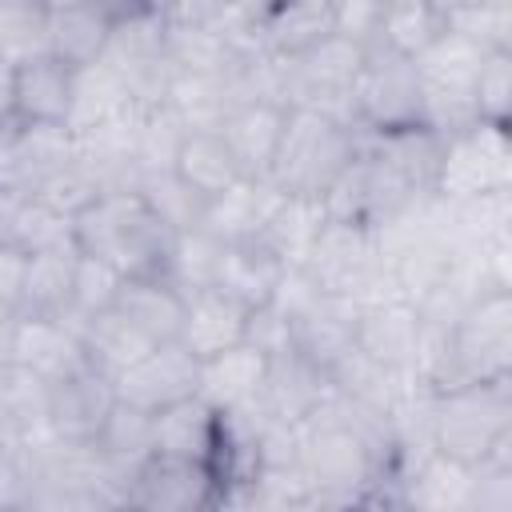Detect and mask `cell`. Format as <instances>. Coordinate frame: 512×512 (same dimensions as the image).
<instances>
[{"mask_svg": "<svg viewBox=\"0 0 512 512\" xmlns=\"http://www.w3.org/2000/svg\"><path fill=\"white\" fill-rule=\"evenodd\" d=\"M296 464L308 476L312 508H372L388 452L352 420L336 392L296 424Z\"/></svg>", "mask_w": 512, "mask_h": 512, "instance_id": "obj_1", "label": "cell"}, {"mask_svg": "<svg viewBox=\"0 0 512 512\" xmlns=\"http://www.w3.org/2000/svg\"><path fill=\"white\" fill-rule=\"evenodd\" d=\"M416 380L432 392L452 384L512 380V288L476 296L448 332H424Z\"/></svg>", "mask_w": 512, "mask_h": 512, "instance_id": "obj_2", "label": "cell"}, {"mask_svg": "<svg viewBox=\"0 0 512 512\" xmlns=\"http://www.w3.org/2000/svg\"><path fill=\"white\" fill-rule=\"evenodd\" d=\"M72 244L112 264L120 276H160L172 232L148 212L136 188H124L100 192L72 216Z\"/></svg>", "mask_w": 512, "mask_h": 512, "instance_id": "obj_3", "label": "cell"}, {"mask_svg": "<svg viewBox=\"0 0 512 512\" xmlns=\"http://www.w3.org/2000/svg\"><path fill=\"white\" fill-rule=\"evenodd\" d=\"M28 456V512H96L124 508L128 484L108 468L92 440L44 436L24 448Z\"/></svg>", "mask_w": 512, "mask_h": 512, "instance_id": "obj_4", "label": "cell"}, {"mask_svg": "<svg viewBox=\"0 0 512 512\" xmlns=\"http://www.w3.org/2000/svg\"><path fill=\"white\" fill-rule=\"evenodd\" d=\"M360 140L364 132L348 120L324 116L316 108H288L268 180L284 196H308L324 204L328 188L340 180V172L360 152Z\"/></svg>", "mask_w": 512, "mask_h": 512, "instance_id": "obj_5", "label": "cell"}, {"mask_svg": "<svg viewBox=\"0 0 512 512\" xmlns=\"http://www.w3.org/2000/svg\"><path fill=\"white\" fill-rule=\"evenodd\" d=\"M428 444L432 452L460 460L468 468L508 448L512 444V380L452 384L432 392Z\"/></svg>", "mask_w": 512, "mask_h": 512, "instance_id": "obj_6", "label": "cell"}, {"mask_svg": "<svg viewBox=\"0 0 512 512\" xmlns=\"http://www.w3.org/2000/svg\"><path fill=\"white\" fill-rule=\"evenodd\" d=\"M300 268L312 276V284L320 292L344 296L356 308L396 296L376 232L364 228V224L328 216V212H324V224H320V232H316Z\"/></svg>", "mask_w": 512, "mask_h": 512, "instance_id": "obj_7", "label": "cell"}, {"mask_svg": "<svg viewBox=\"0 0 512 512\" xmlns=\"http://www.w3.org/2000/svg\"><path fill=\"white\" fill-rule=\"evenodd\" d=\"M488 48L456 36V32H440L420 56H416V76H420V124H428L440 136L464 132L468 124H476V72Z\"/></svg>", "mask_w": 512, "mask_h": 512, "instance_id": "obj_8", "label": "cell"}, {"mask_svg": "<svg viewBox=\"0 0 512 512\" xmlns=\"http://www.w3.org/2000/svg\"><path fill=\"white\" fill-rule=\"evenodd\" d=\"M364 52H368V44L340 36V32H328L324 40L308 44L296 56H280L284 60V104L288 108H316L324 116L356 124L352 88H356Z\"/></svg>", "mask_w": 512, "mask_h": 512, "instance_id": "obj_9", "label": "cell"}, {"mask_svg": "<svg viewBox=\"0 0 512 512\" xmlns=\"http://www.w3.org/2000/svg\"><path fill=\"white\" fill-rule=\"evenodd\" d=\"M100 60L124 80V88L140 108L164 104V92L176 72L168 60V24L152 4H132L116 12L112 36Z\"/></svg>", "mask_w": 512, "mask_h": 512, "instance_id": "obj_10", "label": "cell"}, {"mask_svg": "<svg viewBox=\"0 0 512 512\" xmlns=\"http://www.w3.org/2000/svg\"><path fill=\"white\" fill-rule=\"evenodd\" d=\"M436 196L464 200L484 192H512V136L508 124L476 120L464 132L444 136L440 168H436Z\"/></svg>", "mask_w": 512, "mask_h": 512, "instance_id": "obj_11", "label": "cell"}, {"mask_svg": "<svg viewBox=\"0 0 512 512\" xmlns=\"http://www.w3.org/2000/svg\"><path fill=\"white\" fill-rule=\"evenodd\" d=\"M352 112H356L360 132H388V128L416 124L420 120L416 60H408L384 44H368L356 88H352Z\"/></svg>", "mask_w": 512, "mask_h": 512, "instance_id": "obj_12", "label": "cell"}, {"mask_svg": "<svg viewBox=\"0 0 512 512\" xmlns=\"http://www.w3.org/2000/svg\"><path fill=\"white\" fill-rule=\"evenodd\" d=\"M416 196H424L420 188H412L400 172H392L376 152L364 148L360 140V152L352 156V164L340 172V180L328 188L324 196V212L328 216H340V220H352V224H364V228H380L384 220H392L400 208H408Z\"/></svg>", "mask_w": 512, "mask_h": 512, "instance_id": "obj_13", "label": "cell"}, {"mask_svg": "<svg viewBox=\"0 0 512 512\" xmlns=\"http://www.w3.org/2000/svg\"><path fill=\"white\" fill-rule=\"evenodd\" d=\"M132 512H216L220 508V480L200 460L180 456H152L128 480Z\"/></svg>", "mask_w": 512, "mask_h": 512, "instance_id": "obj_14", "label": "cell"}, {"mask_svg": "<svg viewBox=\"0 0 512 512\" xmlns=\"http://www.w3.org/2000/svg\"><path fill=\"white\" fill-rule=\"evenodd\" d=\"M196 388H200V360L180 340L148 348L132 368H124L116 376V396L144 412L180 404V400L196 396Z\"/></svg>", "mask_w": 512, "mask_h": 512, "instance_id": "obj_15", "label": "cell"}, {"mask_svg": "<svg viewBox=\"0 0 512 512\" xmlns=\"http://www.w3.org/2000/svg\"><path fill=\"white\" fill-rule=\"evenodd\" d=\"M116 404V380L92 364L48 384V432L60 440H96Z\"/></svg>", "mask_w": 512, "mask_h": 512, "instance_id": "obj_16", "label": "cell"}, {"mask_svg": "<svg viewBox=\"0 0 512 512\" xmlns=\"http://www.w3.org/2000/svg\"><path fill=\"white\" fill-rule=\"evenodd\" d=\"M420 316L408 300L388 296L376 304H364L356 312V348L376 360L380 368L396 372V376H416V356H420Z\"/></svg>", "mask_w": 512, "mask_h": 512, "instance_id": "obj_17", "label": "cell"}, {"mask_svg": "<svg viewBox=\"0 0 512 512\" xmlns=\"http://www.w3.org/2000/svg\"><path fill=\"white\" fill-rule=\"evenodd\" d=\"M12 364L36 372L44 384L76 372L80 364H88L84 340H80V324L72 316L20 312L16 316V332H12Z\"/></svg>", "mask_w": 512, "mask_h": 512, "instance_id": "obj_18", "label": "cell"}, {"mask_svg": "<svg viewBox=\"0 0 512 512\" xmlns=\"http://www.w3.org/2000/svg\"><path fill=\"white\" fill-rule=\"evenodd\" d=\"M328 392H332L328 372L316 368L308 356H300L292 348V352H280V356L268 360L264 380H260V392H256V408L268 412L272 420L300 424L312 408L324 404Z\"/></svg>", "mask_w": 512, "mask_h": 512, "instance_id": "obj_19", "label": "cell"}, {"mask_svg": "<svg viewBox=\"0 0 512 512\" xmlns=\"http://www.w3.org/2000/svg\"><path fill=\"white\" fill-rule=\"evenodd\" d=\"M288 120V104L280 100H252V104H236L228 108V116L220 120V140L228 144L240 176H268L272 156L280 148V132Z\"/></svg>", "mask_w": 512, "mask_h": 512, "instance_id": "obj_20", "label": "cell"}, {"mask_svg": "<svg viewBox=\"0 0 512 512\" xmlns=\"http://www.w3.org/2000/svg\"><path fill=\"white\" fill-rule=\"evenodd\" d=\"M72 100V68L52 52L28 56L12 64V104L16 124H60L68 128Z\"/></svg>", "mask_w": 512, "mask_h": 512, "instance_id": "obj_21", "label": "cell"}, {"mask_svg": "<svg viewBox=\"0 0 512 512\" xmlns=\"http://www.w3.org/2000/svg\"><path fill=\"white\" fill-rule=\"evenodd\" d=\"M244 320H248V304L232 300L220 288H200L184 296V320H180V344L196 356H220L236 344H244Z\"/></svg>", "mask_w": 512, "mask_h": 512, "instance_id": "obj_22", "label": "cell"}, {"mask_svg": "<svg viewBox=\"0 0 512 512\" xmlns=\"http://www.w3.org/2000/svg\"><path fill=\"white\" fill-rule=\"evenodd\" d=\"M356 304L332 292H320L304 312L292 316V348L316 368H332L356 344Z\"/></svg>", "mask_w": 512, "mask_h": 512, "instance_id": "obj_23", "label": "cell"}, {"mask_svg": "<svg viewBox=\"0 0 512 512\" xmlns=\"http://www.w3.org/2000/svg\"><path fill=\"white\" fill-rule=\"evenodd\" d=\"M280 200H284V192L268 176H260V180L244 176V180H236L232 188H224L220 196L208 200L204 228L216 240H224V244H232V240H256L268 228V220H272V212H276Z\"/></svg>", "mask_w": 512, "mask_h": 512, "instance_id": "obj_24", "label": "cell"}, {"mask_svg": "<svg viewBox=\"0 0 512 512\" xmlns=\"http://www.w3.org/2000/svg\"><path fill=\"white\" fill-rule=\"evenodd\" d=\"M284 272H288V264H284L260 236H256V240H232V244H224V252H220L212 288H220V292H228L232 300L256 308V304L272 300V292H276V284H280Z\"/></svg>", "mask_w": 512, "mask_h": 512, "instance_id": "obj_25", "label": "cell"}, {"mask_svg": "<svg viewBox=\"0 0 512 512\" xmlns=\"http://www.w3.org/2000/svg\"><path fill=\"white\" fill-rule=\"evenodd\" d=\"M328 32H336L328 0H268L264 16L256 20L252 44H260L272 56H296Z\"/></svg>", "mask_w": 512, "mask_h": 512, "instance_id": "obj_26", "label": "cell"}, {"mask_svg": "<svg viewBox=\"0 0 512 512\" xmlns=\"http://www.w3.org/2000/svg\"><path fill=\"white\" fill-rule=\"evenodd\" d=\"M112 20H116V12L108 4H100V0L56 8V12H48V52L56 60H64L68 68L96 64L104 56V48H108Z\"/></svg>", "mask_w": 512, "mask_h": 512, "instance_id": "obj_27", "label": "cell"}, {"mask_svg": "<svg viewBox=\"0 0 512 512\" xmlns=\"http://www.w3.org/2000/svg\"><path fill=\"white\" fill-rule=\"evenodd\" d=\"M44 436H52L48 432V384L20 364H4L0 368V440L28 448Z\"/></svg>", "mask_w": 512, "mask_h": 512, "instance_id": "obj_28", "label": "cell"}, {"mask_svg": "<svg viewBox=\"0 0 512 512\" xmlns=\"http://www.w3.org/2000/svg\"><path fill=\"white\" fill-rule=\"evenodd\" d=\"M364 148L376 152L392 172H400L412 188L432 192L436 188V168H440V152H444V136L432 132L428 124H404V128H388V132H364Z\"/></svg>", "mask_w": 512, "mask_h": 512, "instance_id": "obj_29", "label": "cell"}, {"mask_svg": "<svg viewBox=\"0 0 512 512\" xmlns=\"http://www.w3.org/2000/svg\"><path fill=\"white\" fill-rule=\"evenodd\" d=\"M132 108H140V104L132 100L124 80L104 60L72 68V100H68V132L72 136L92 132L100 124H112V120L128 116Z\"/></svg>", "mask_w": 512, "mask_h": 512, "instance_id": "obj_30", "label": "cell"}, {"mask_svg": "<svg viewBox=\"0 0 512 512\" xmlns=\"http://www.w3.org/2000/svg\"><path fill=\"white\" fill-rule=\"evenodd\" d=\"M112 308L120 316H128L152 344H168L180 336L184 292L176 284H168L164 276H128L120 284V296Z\"/></svg>", "mask_w": 512, "mask_h": 512, "instance_id": "obj_31", "label": "cell"}, {"mask_svg": "<svg viewBox=\"0 0 512 512\" xmlns=\"http://www.w3.org/2000/svg\"><path fill=\"white\" fill-rule=\"evenodd\" d=\"M264 368H268V360L256 348L236 344V348H228L220 356L200 360V388H196V396L204 404H212L216 412L248 408V404H256Z\"/></svg>", "mask_w": 512, "mask_h": 512, "instance_id": "obj_32", "label": "cell"}, {"mask_svg": "<svg viewBox=\"0 0 512 512\" xmlns=\"http://www.w3.org/2000/svg\"><path fill=\"white\" fill-rule=\"evenodd\" d=\"M92 444L108 460V468L128 484L156 456V416L136 408V404H124L116 396V404H112V412H108V420Z\"/></svg>", "mask_w": 512, "mask_h": 512, "instance_id": "obj_33", "label": "cell"}, {"mask_svg": "<svg viewBox=\"0 0 512 512\" xmlns=\"http://www.w3.org/2000/svg\"><path fill=\"white\" fill-rule=\"evenodd\" d=\"M76 244H56L28 252L20 312L32 316H72V280H76Z\"/></svg>", "mask_w": 512, "mask_h": 512, "instance_id": "obj_34", "label": "cell"}, {"mask_svg": "<svg viewBox=\"0 0 512 512\" xmlns=\"http://www.w3.org/2000/svg\"><path fill=\"white\" fill-rule=\"evenodd\" d=\"M152 416H156V452L160 456L212 464L216 436H220V412L212 404H204L200 396H188V400L168 404Z\"/></svg>", "mask_w": 512, "mask_h": 512, "instance_id": "obj_35", "label": "cell"}, {"mask_svg": "<svg viewBox=\"0 0 512 512\" xmlns=\"http://www.w3.org/2000/svg\"><path fill=\"white\" fill-rule=\"evenodd\" d=\"M0 240H12L24 252L72 244V216L32 192H0Z\"/></svg>", "mask_w": 512, "mask_h": 512, "instance_id": "obj_36", "label": "cell"}, {"mask_svg": "<svg viewBox=\"0 0 512 512\" xmlns=\"http://www.w3.org/2000/svg\"><path fill=\"white\" fill-rule=\"evenodd\" d=\"M80 340H84V356L92 368L108 372L112 380L132 368L148 348H156L128 316H120L116 308H104V312H92L80 320Z\"/></svg>", "mask_w": 512, "mask_h": 512, "instance_id": "obj_37", "label": "cell"}, {"mask_svg": "<svg viewBox=\"0 0 512 512\" xmlns=\"http://www.w3.org/2000/svg\"><path fill=\"white\" fill-rule=\"evenodd\" d=\"M172 172L184 176L204 200H212V196H220L224 188H232L236 180H244L240 168H236V160H232V152H228V144L220 140L216 128H208V132H188L184 144H180V152H176Z\"/></svg>", "mask_w": 512, "mask_h": 512, "instance_id": "obj_38", "label": "cell"}, {"mask_svg": "<svg viewBox=\"0 0 512 512\" xmlns=\"http://www.w3.org/2000/svg\"><path fill=\"white\" fill-rule=\"evenodd\" d=\"M440 32H444V12L432 0H384L372 44H384L416 60Z\"/></svg>", "mask_w": 512, "mask_h": 512, "instance_id": "obj_39", "label": "cell"}, {"mask_svg": "<svg viewBox=\"0 0 512 512\" xmlns=\"http://www.w3.org/2000/svg\"><path fill=\"white\" fill-rule=\"evenodd\" d=\"M136 196L148 204V212H152L168 232H188V228H200V224H204L208 200H204L184 176H176L172 168L144 172V176L136 180Z\"/></svg>", "mask_w": 512, "mask_h": 512, "instance_id": "obj_40", "label": "cell"}, {"mask_svg": "<svg viewBox=\"0 0 512 512\" xmlns=\"http://www.w3.org/2000/svg\"><path fill=\"white\" fill-rule=\"evenodd\" d=\"M164 108L188 128V132H208L220 128V120L228 116L232 100L220 84V76H200V72H176L168 92H164Z\"/></svg>", "mask_w": 512, "mask_h": 512, "instance_id": "obj_41", "label": "cell"}, {"mask_svg": "<svg viewBox=\"0 0 512 512\" xmlns=\"http://www.w3.org/2000/svg\"><path fill=\"white\" fill-rule=\"evenodd\" d=\"M324 224V204L320 200H308V196H284L268 220V228L260 232V240L288 264V268H300L316 232Z\"/></svg>", "mask_w": 512, "mask_h": 512, "instance_id": "obj_42", "label": "cell"}, {"mask_svg": "<svg viewBox=\"0 0 512 512\" xmlns=\"http://www.w3.org/2000/svg\"><path fill=\"white\" fill-rule=\"evenodd\" d=\"M220 252H224V240H216L204 224L200 228H188V232H172V244H168V256H164V272L160 276L168 284H176L184 296L188 292H200V288H212Z\"/></svg>", "mask_w": 512, "mask_h": 512, "instance_id": "obj_43", "label": "cell"}, {"mask_svg": "<svg viewBox=\"0 0 512 512\" xmlns=\"http://www.w3.org/2000/svg\"><path fill=\"white\" fill-rule=\"evenodd\" d=\"M168 24V20H164ZM236 40L216 24H168V60L172 72H200L216 76L232 56Z\"/></svg>", "mask_w": 512, "mask_h": 512, "instance_id": "obj_44", "label": "cell"}, {"mask_svg": "<svg viewBox=\"0 0 512 512\" xmlns=\"http://www.w3.org/2000/svg\"><path fill=\"white\" fill-rule=\"evenodd\" d=\"M184 136H188V128H184L164 104L140 108V116H136V140H132V156H136L140 176H144V172L172 168V164H176V152H180V144H184Z\"/></svg>", "mask_w": 512, "mask_h": 512, "instance_id": "obj_45", "label": "cell"}, {"mask_svg": "<svg viewBox=\"0 0 512 512\" xmlns=\"http://www.w3.org/2000/svg\"><path fill=\"white\" fill-rule=\"evenodd\" d=\"M0 52L12 64L48 52V8L40 0H0Z\"/></svg>", "mask_w": 512, "mask_h": 512, "instance_id": "obj_46", "label": "cell"}, {"mask_svg": "<svg viewBox=\"0 0 512 512\" xmlns=\"http://www.w3.org/2000/svg\"><path fill=\"white\" fill-rule=\"evenodd\" d=\"M444 28L480 48H512V4L464 0L444 12Z\"/></svg>", "mask_w": 512, "mask_h": 512, "instance_id": "obj_47", "label": "cell"}, {"mask_svg": "<svg viewBox=\"0 0 512 512\" xmlns=\"http://www.w3.org/2000/svg\"><path fill=\"white\" fill-rule=\"evenodd\" d=\"M476 116L488 124H508L512 112V48H488L472 84Z\"/></svg>", "mask_w": 512, "mask_h": 512, "instance_id": "obj_48", "label": "cell"}, {"mask_svg": "<svg viewBox=\"0 0 512 512\" xmlns=\"http://www.w3.org/2000/svg\"><path fill=\"white\" fill-rule=\"evenodd\" d=\"M76 252H80V248H76ZM124 280H128V276H120L112 264H104V260H96V256H88V252H80V256H76V280H72V320L80 324L84 316L112 308Z\"/></svg>", "mask_w": 512, "mask_h": 512, "instance_id": "obj_49", "label": "cell"}, {"mask_svg": "<svg viewBox=\"0 0 512 512\" xmlns=\"http://www.w3.org/2000/svg\"><path fill=\"white\" fill-rule=\"evenodd\" d=\"M464 512H512V444L472 464Z\"/></svg>", "mask_w": 512, "mask_h": 512, "instance_id": "obj_50", "label": "cell"}, {"mask_svg": "<svg viewBox=\"0 0 512 512\" xmlns=\"http://www.w3.org/2000/svg\"><path fill=\"white\" fill-rule=\"evenodd\" d=\"M32 196L48 200V204H52L56 212H64V216H76L84 204H92V200L100 196V184L92 180V172H88V168L80 164V156L72 152V160H64L52 176H44Z\"/></svg>", "mask_w": 512, "mask_h": 512, "instance_id": "obj_51", "label": "cell"}, {"mask_svg": "<svg viewBox=\"0 0 512 512\" xmlns=\"http://www.w3.org/2000/svg\"><path fill=\"white\" fill-rule=\"evenodd\" d=\"M244 344L256 348L264 360L280 356V352H292V320L272 304H256L248 308V320H244Z\"/></svg>", "mask_w": 512, "mask_h": 512, "instance_id": "obj_52", "label": "cell"}, {"mask_svg": "<svg viewBox=\"0 0 512 512\" xmlns=\"http://www.w3.org/2000/svg\"><path fill=\"white\" fill-rule=\"evenodd\" d=\"M28 456L16 444L0 440V512H28Z\"/></svg>", "mask_w": 512, "mask_h": 512, "instance_id": "obj_53", "label": "cell"}, {"mask_svg": "<svg viewBox=\"0 0 512 512\" xmlns=\"http://www.w3.org/2000/svg\"><path fill=\"white\" fill-rule=\"evenodd\" d=\"M332 4V28L340 36H352L360 44H372L384 0H328Z\"/></svg>", "mask_w": 512, "mask_h": 512, "instance_id": "obj_54", "label": "cell"}, {"mask_svg": "<svg viewBox=\"0 0 512 512\" xmlns=\"http://www.w3.org/2000/svg\"><path fill=\"white\" fill-rule=\"evenodd\" d=\"M168 24H216L228 12V0H148Z\"/></svg>", "mask_w": 512, "mask_h": 512, "instance_id": "obj_55", "label": "cell"}, {"mask_svg": "<svg viewBox=\"0 0 512 512\" xmlns=\"http://www.w3.org/2000/svg\"><path fill=\"white\" fill-rule=\"evenodd\" d=\"M24 268H28V252L16 248L12 240H0V300L4 304H20Z\"/></svg>", "mask_w": 512, "mask_h": 512, "instance_id": "obj_56", "label": "cell"}, {"mask_svg": "<svg viewBox=\"0 0 512 512\" xmlns=\"http://www.w3.org/2000/svg\"><path fill=\"white\" fill-rule=\"evenodd\" d=\"M0 128H16V104H12V64L0 60Z\"/></svg>", "mask_w": 512, "mask_h": 512, "instance_id": "obj_57", "label": "cell"}, {"mask_svg": "<svg viewBox=\"0 0 512 512\" xmlns=\"http://www.w3.org/2000/svg\"><path fill=\"white\" fill-rule=\"evenodd\" d=\"M16 316H20V308L0 300V368L12 364V332H16Z\"/></svg>", "mask_w": 512, "mask_h": 512, "instance_id": "obj_58", "label": "cell"}, {"mask_svg": "<svg viewBox=\"0 0 512 512\" xmlns=\"http://www.w3.org/2000/svg\"><path fill=\"white\" fill-rule=\"evenodd\" d=\"M8 144H12V128H0V172L8 164Z\"/></svg>", "mask_w": 512, "mask_h": 512, "instance_id": "obj_59", "label": "cell"}, {"mask_svg": "<svg viewBox=\"0 0 512 512\" xmlns=\"http://www.w3.org/2000/svg\"><path fill=\"white\" fill-rule=\"evenodd\" d=\"M48 12H56V8H72V4H84V0H40Z\"/></svg>", "mask_w": 512, "mask_h": 512, "instance_id": "obj_60", "label": "cell"}, {"mask_svg": "<svg viewBox=\"0 0 512 512\" xmlns=\"http://www.w3.org/2000/svg\"><path fill=\"white\" fill-rule=\"evenodd\" d=\"M100 4H108L112 12H120V8H132V4H148V0H100Z\"/></svg>", "mask_w": 512, "mask_h": 512, "instance_id": "obj_61", "label": "cell"}, {"mask_svg": "<svg viewBox=\"0 0 512 512\" xmlns=\"http://www.w3.org/2000/svg\"><path fill=\"white\" fill-rule=\"evenodd\" d=\"M440 12H448V8H456V4H464V0H432Z\"/></svg>", "mask_w": 512, "mask_h": 512, "instance_id": "obj_62", "label": "cell"}, {"mask_svg": "<svg viewBox=\"0 0 512 512\" xmlns=\"http://www.w3.org/2000/svg\"><path fill=\"white\" fill-rule=\"evenodd\" d=\"M0 60H4V52H0ZM8 64H12V60H8Z\"/></svg>", "mask_w": 512, "mask_h": 512, "instance_id": "obj_63", "label": "cell"}]
</instances>
